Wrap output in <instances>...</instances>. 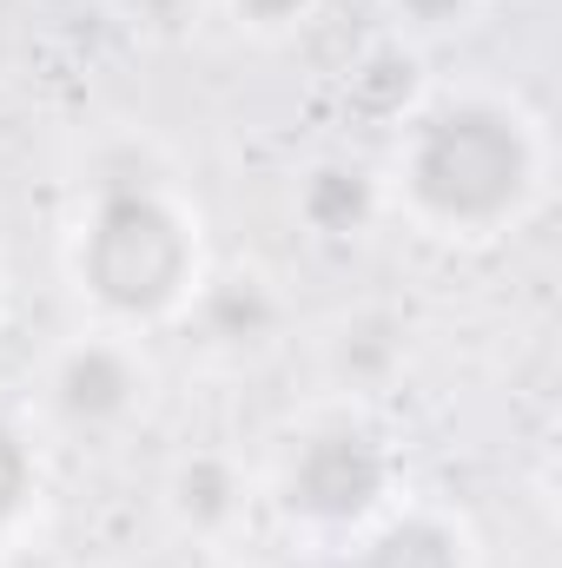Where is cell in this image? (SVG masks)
<instances>
[{
  "mask_svg": "<svg viewBox=\"0 0 562 568\" xmlns=\"http://www.w3.org/2000/svg\"><path fill=\"white\" fill-rule=\"evenodd\" d=\"M120 7V20L145 33V40H172V33H185L192 20H199V0H113Z\"/></svg>",
  "mask_w": 562,
  "mask_h": 568,
  "instance_id": "14",
  "label": "cell"
},
{
  "mask_svg": "<svg viewBox=\"0 0 562 568\" xmlns=\"http://www.w3.org/2000/svg\"><path fill=\"white\" fill-rule=\"evenodd\" d=\"M40 496H47L40 449H33V436H27V429L0 410V556H7V549H20V536L33 529Z\"/></svg>",
  "mask_w": 562,
  "mask_h": 568,
  "instance_id": "10",
  "label": "cell"
},
{
  "mask_svg": "<svg viewBox=\"0 0 562 568\" xmlns=\"http://www.w3.org/2000/svg\"><path fill=\"white\" fill-rule=\"evenodd\" d=\"M384 192L391 212H404L423 239L490 245L536 219L550 192V133L496 87L423 93L418 113L398 126Z\"/></svg>",
  "mask_w": 562,
  "mask_h": 568,
  "instance_id": "1",
  "label": "cell"
},
{
  "mask_svg": "<svg viewBox=\"0 0 562 568\" xmlns=\"http://www.w3.org/2000/svg\"><path fill=\"white\" fill-rule=\"evenodd\" d=\"M291 212L298 225L318 239V245H358L384 225L391 212V192H384V172L371 159H351V152H324L298 172L291 185Z\"/></svg>",
  "mask_w": 562,
  "mask_h": 568,
  "instance_id": "5",
  "label": "cell"
},
{
  "mask_svg": "<svg viewBox=\"0 0 562 568\" xmlns=\"http://www.w3.org/2000/svg\"><path fill=\"white\" fill-rule=\"evenodd\" d=\"M67 278L107 331H152L185 317L205 284V239L185 192L159 172H100L67 232Z\"/></svg>",
  "mask_w": 562,
  "mask_h": 568,
  "instance_id": "2",
  "label": "cell"
},
{
  "mask_svg": "<svg viewBox=\"0 0 562 568\" xmlns=\"http://www.w3.org/2000/svg\"><path fill=\"white\" fill-rule=\"evenodd\" d=\"M245 503H252V483H245V469H239L225 449H192V456H179L172 476H165V509H172V523H179L185 536H199V542L232 536L239 516H245Z\"/></svg>",
  "mask_w": 562,
  "mask_h": 568,
  "instance_id": "8",
  "label": "cell"
},
{
  "mask_svg": "<svg viewBox=\"0 0 562 568\" xmlns=\"http://www.w3.org/2000/svg\"><path fill=\"white\" fill-rule=\"evenodd\" d=\"M378 324H384V317H351V324L338 331V344H331V351H338V371H344L351 384H371V377H384V371L404 357V331H384V344H371Z\"/></svg>",
  "mask_w": 562,
  "mask_h": 568,
  "instance_id": "11",
  "label": "cell"
},
{
  "mask_svg": "<svg viewBox=\"0 0 562 568\" xmlns=\"http://www.w3.org/2000/svg\"><path fill=\"white\" fill-rule=\"evenodd\" d=\"M185 317H192V331H199L205 351H219V357H259V351L279 344L284 297L259 272H225V278H205L192 291Z\"/></svg>",
  "mask_w": 562,
  "mask_h": 568,
  "instance_id": "7",
  "label": "cell"
},
{
  "mask_svg": "<svg viewBox=\"0 0 562 568\" xmlns=\"http://www.w3.org/2000/svg\"><path fill=\"white\" fill-rule=\"evenodd\" d=\"M47 410L53 424L73 429V436H107V429H127L145 410V390H152V364L140 357L133 331H80L73 344L53 351L47 364Z\"/></svg>",
  "mask_w": 562,
  "mask_h": 568,
  "instance_id": "4",
  "label": "cell"
},
{
  "mask_svg": "<svg viewBox=\"0 0 562 568\" xmlns=\"http://www.w3.org/2000/svg\"><path fill=\"white\" fill-rule=\"evenodd\" d=\"M344 100L351 113L378 120V126H404L423 100V80H418V53L404 40H371L351 67H344Z\"/></svg>",
  "mask_w": 562,
  "mask_h": 568,
  "instance_id": "9",
  "label": "cell"
},
{
  "mask_svg": "<svg viewBox=\"0 0 562 568\" xmlns=\"http://www.w3.org/2000/svg\"><path fill=\"white\" fill-rule=\"evenodd\" d=\"M225 13L245 33H259V40H284V33H298L318 13V0H225Z\"/></svg>",
  "mask_w": 562,
  "mask_h": 568,
  "instance_id": "13",
  "label": "cell"
},
{
  "mask_svg": "<svg viewBox=\"0 0 562 568\" xmlns=\"http://www.w3.org/2000/svg\"><path fill=\"white\" fill-rule=\"evenodd\" d=\"M384 13L418 33V40H443V33H463L490 13V0H384Z\"/></svg>",
  "mask_w": 562,
  "mask_h": 568,
  "instance_id": "12",
  "label": "cell"
},
{
  "mask_svg": "<svg viewBox=\"0 0 562 568\" xmlns=\"http://www.w3.org/2000/svg\"><path fill=\"white\" fill-rule=\"evenodd\" d=\"M398 496H404L398 449L364 417H324V424L298 429L279 456V476H272L279 516L318 542L364 536Z\"/></svg>",
  "mask_w": 562,
  "mask_h": 568,
  "instance_id": "3",
  "label": "cell"
},
{
  "mask_svg": "<svg viewBox=\"0 0 562 568\" xmlns=\"http://www.w3.org/2000/svg\"><path fill=\"white\" fill-rule=\"evenodd\" d=\"M351 568H483V549L456 509L398 496L364 536H351Z\"/></svg>",
  "mask_w": 562,
  "mask_h": 568,
  "instance_id": "6",
  "label": "cell"
}]
</instances>
